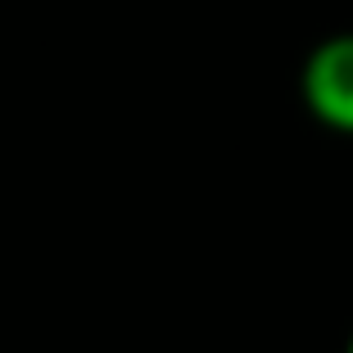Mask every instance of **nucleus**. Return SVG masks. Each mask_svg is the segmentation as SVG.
Segmentation results:
<instances>
[{
  "label": "nucleus",
  "instance_id": "1",
  "mask_svg": "<svg viewBox=\"0 0 353 353\" xmlns=\"http://www.w3.org/2000/svg\"><path fill=\"white\" fill-rule=\"evenodd\" d=\"M299 95L303 109L322 127L353 136V32H340V37H326L322 46H312L299 73Z\"/></svg>",
  "mask_w": 353,
  "mask_h": 353
},
{
  "label": "nucleus",
  "instance_id": "2",
  "mask_svg": "<svg viewBox=\"0 0 353 353\" xmlns=\"http://www.w3.org/2000/svg\"><path fill=\"white\" fill-rule=\"evenodd\" d=\"M344 353H353V335H349V344H344Z\"/></svg>",
  "mask_w": 353,
  "mask_h": 353
}]
</instances>
